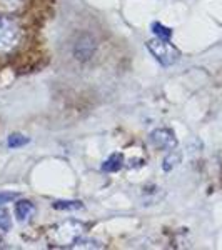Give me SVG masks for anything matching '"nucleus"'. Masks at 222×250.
Returning a JSON list of instances; mask_svg holds the SVG:
<instances>
[{"mask_svg": "<svg viewBox=\"0 0 222 250\" xmlns=\"http://www.w3.org/2000/svg\"><path fill=\"white\" fill-rule=\"evenodd\" d=\"M27 29L17 17L0 14V59L19 54L25 45Z\"/></svg>", "mask_w": 222, "mask_h": 250, "instance_id": "f257e3e1", "label": "nucleus"}, {"mask_svg": "<svg viewBox=\"0 0 222 250\" xmlns=\"http://www.w3.org/2000/svg\"><path fill=\"white\" fill-rule=\"evenodd\" d=\"M82 230H84L82 224L68 220L64 222V224L55 225L54 229H50V239L57 245H72L80 239Z\"/></svg>", "mask_w": 222, "mask_h": 250, "instance_id": "f03ea898", "label": "nucleus"}, {"mask_svg": "<svg viewBox=\"0 0 222 250\" xmlns=\"http://www.w3.org/2000/svg\"><path fill=\"white\" fill-rule=\"evenodd\" d=\"M147 48L151 50V54L154 55L157 62L162 63L164 67L174 65L180 57V52L169 40H160L155 37L154 40H149L147 42Z\"/></svg>", "mask_w": 222, "mask_h": 250, "instance_id": "7ed1b4c3", "label": "nucleus"}, {"mask_svg": "<svg viewBox=\"0 0 222 250\" xmlns=\"http://www.w3.org/2000/svg\"><path fill=\"white\" fill-rule=\"evenodd\" d=\"M149 142L155 148H162V150H174L177 147L176 134L171 128H157L149 137Z\"/></svg>", "mask_w": 222, "mask_h": 250, "instance_id": "20e7f679", "label": "nucleus"}, {"mask_svg": "<svg viewBox=\"0 0 222 250\" xmlns=\"http://www.w3.org/2000/svg\"><path fill=\"white\" fill-rule=\"evenodd\" d=\"M97 50V43L92 35L89 34H82L77 39V42L74 43V55L75 59L80 60V62H86V60H90L92 55L95 54Z\"/></svg>", "mask_w": 222, "mask_h": 250, "instance_id": "39448f33", "label": "nucleus"}, {"mask_svg": "<svg viewBox=\"0 0 222 250\" xmlns=\"http://www.w3.org/2000/svg\"><path fill=\"white\" fill-rule=\"evenodd\" d=\"M14 213H15V217H17V220L27 222L34 217L35 205L32 204L30 200H19V202L14 205Z\"/></svg>", "mask_w": 222, "mask_h": 250, "instance_id": "423d86ee", "label": "nucleus"}, {"mask_svg": "<svg viewBox=\"0 0 222 250\" xmlns=\"http://www.w3.org/2000/svg\"><path fill=\"white\" fill-rule=\"evenodd\" d=\"M124 167V155L122 154H112L106 162L102 164L104 172H119Z\"/></svg>", "mask_w": 222, "mask_h": 250, "instance_id": "0eeeda50", "label": "nucleus"}, {"mask_svg": "<svg viewBox=\"0 0 222 250\" xmlns=\"http://www.w3.org/2000/svg\"><path fill=\"white\" fill-rule=\"evenodd\" d=\"M152 32H154L155 37L160 40H171V37H172V30L159 22L152 23Z\"/></svg>", "mask_w": 222, "mask_h": 250, "instance_id": "6e6552de", "label": "nucleus"}, {"mask_svg": "<svg viewBox=\"0 0 222 250\" xmlns=\"http://www.w3.org/2000/svg\"><path fill=\"white\" fill-rule=\"evenodd\" d=\"M54 208H57V210H79V208H82V202H79V200H57L54 204Z\"/></svg>", "mask_w": 222, "mask_h": 250, "instance_id": "1a4fd4ad", "label": "nucleus"}, {"mask_svg": "<svg viewBox=\"0 0 222 250\" xmlns=\"http://www.w3.org/2000/svg\"><path fill=\"white\" fill-rule=\"evenodd\" d=\"M179 162H180V154H179V152H177L176 148H174V150H172L171 154H169V155H167V157H165V159H164L162 168H164L165 172H171L172 168H174L176 165L179 164Z\"/></svg>", "mask_w": 222, "mask_h": 250, "instance_id": "9d476101", "label": "nucleus"}, {"mask_svg": "<svg viewBox=\"0 0 222 250\" xmlns=\"http://www.w3.org/2000/svg\"><path fill=\"white\" fill-rule=\"evenodd\" d=\"M27 144H29V139L22 134H10L9 139H7V145H9L10 148H20Z\"/></svg>", "mask_w": 222, "mask_h": 250, "instance_id": "9b49d317", "label": "nucleus"}, {"mask_svg": "<svg viewBox=\"0 0 222 250\" xmlns=\"http://www.w3.org/2000/svg\"><path fill=\"white\" fill-rule=\"evenodd\" d=\"M10 225H12V220L9 217V212L5 208H0V230L7 232L10 230Z\"/></svg>", "mask_w": 222, "mask_h": 250, "instance_id": "f8f14e48", "label": "nucleus"}, {"mask_svg": "<svg viewBox=\"0 0 222 250\" xmlns=\"http://www.w3.org/2000/svg\"><path fill=\"white\" fill-rule=\"evenodd\" d=\"M15 199V193H0V204H7Z\"/></svg>", "mask_w": 222, "mask_h": 250, "instance_id": "ddd939ff", "label": "nucleus"}]
</instances>
